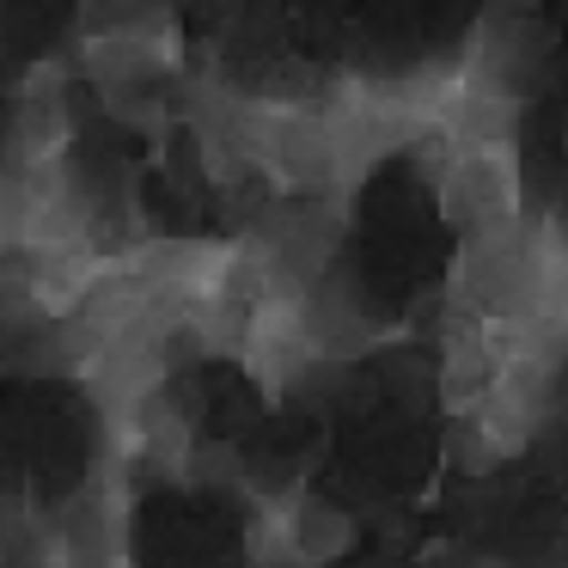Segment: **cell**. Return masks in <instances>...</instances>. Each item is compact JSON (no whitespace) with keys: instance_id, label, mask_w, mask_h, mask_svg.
I'll return each instance as SVG.
<instances>
[{"instance_id":"cell-1","label":"cell","mask_w":568,"mask_h":568,"mask_svg":"<svg viewBox=\"0 0 568 568\" xmlns=\"http://www.w3.org/2000/svg\"><path fill=\"white\" fill-rule=\"evenodd\" d=\"M440 196L446 226L465 239H489L526 221V190H519V160L514 148H453L446 135H422L409 148Z\"/></svg>"},{"instance_id":"cell-2","label":"cell","mask_w":568,"mask_h":568,"mask_svg":"<svg viewBox=\"0 0 568 568\" xmlns=\"http://www.w3.org/2000/svg\"><path fill=\"white\" fill-rule=\"evenodd\" d=\"M355 544L348 514H336L324 495L287 489L257 507L251 526V568H331Z\"/></svg>"},{"instance_id":"cell-3","label":"cell","mask_w":568,"mask_h":568,"mask_svg":"<svg viewBox=\"0 0 568 568\" xmlns=\"http://www.w3.org/2000/svg\"><path fill=\"white\" fill-rule=\"evenodd\" d=\"M300 324H306V343L318 361H355V355H367V348L385 343L379 312L331 270L300 294Z\"/></svg>"}]
</instances>
